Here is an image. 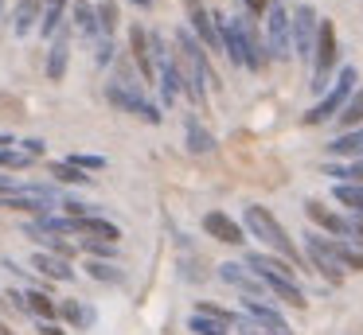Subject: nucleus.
I'll return each instance as SVG.
<instances>
[{
  "label": "nucleus",
  "mask_w": 363,
  "mask_h": 335,
  "mask_svg": "<svg viewBox=\"0 0 363 335\" xmlns=\"http://www.w3.org/2000/svg\"><path fill=\"white\" fill-rule=\"evenodd\" d=\"M242 222H246V230H250L254 238H262V242H266V246L274 249L277 257H285V261L301 265V249L289 242V234H285V226L277 222V218L269 215L266 207H254V203H250V207L242 210Z\"/></svg>",
  "instance_id": "obj_2"
},
{
  "label": "nucleus",
  "mask_w": 363,
  "mask_h": 335,
  "mask_svg": "<svg viewBox=\"0 0 363 335\" xmlns=\"http://www.w3.org/2000/svg\"><path fill=\"white\" fill-rule=\"evenodd\" d=\"M20 148H24V152L32 156V160H35V156H43V152H48V144H43L40 137H32V140H20Z\"/></svg>",
  "instance_id": "obj_42"
},
{
  "label": "nucleus",
  "mask_w": 363,
  "mask_h": 335,
  "mask_svg": "<svg viewBox=\"0 0 363 335\" xmlns=\"http://www.w3.org/2000/svg\"><path fill=\"white\" fill-rule=\"evenodd\" d=\"M71 28L82 31L86 39H102V23H98V8L90 4V0H74L71 4Z\"/></svg>",
  "instance_id": "obj_18"
},
{
  "label": "nucleus",
  "mask_w": 363,
  "mask_h": 335,
  "mask_svg": "<svg viewBox=\"0 0 363 335\" xmlns=\"http://www.w3.org/2000/svg\"><path fill=\"white\" fill-rule=\"evenodd\" d=\"M0 335H16V331H12V327H9V324H0Z\"/></svg>",
  "instance_id": "obj_47"
},
{
  "label": "nucleus",
  "mask_w": 363,
  "mask_h": 335,
  "mask_svg": "<svg viewBox=\"0 0 363 335\" xmlns=\"http://www.w3.org/2000/svg\"><path fill=\"white\" fill-rule=\"evenodd\" d=\"M129 47H133V62H137V70H141V78H145V82H157V62H152L149 31H145L141 23L129 28Z\"/></svg>",
  "instance_id": "obj_13"
},
{
  "label": "nucleus",
  "mask_w": 363,
  "mask_h": 335,
  "mask_svg": "<svg viewBox=\"0 0 363 335\" xmlns=\"http://www.w3.org/2000/svg\"><path fill=\"white\" fill-rule=\"evenodd\" d=\"M238 331H242V335H266V331H262L258 324H254V319H246V316L238 319Z\"/></svg>",
  "instance_id": "obj_44"
},
{
  "label": "nucleus",
  "mask_w": 363,
  "mask_h": 335,
  "mask_svg": "<svg viewBox=\"0 0 363 335\" xmlns=\"http://www.w3.org/2000/svg\"><path fill=\"white\" fill-rule=\"evenodd\" d=\"M196 316H207V319H215V324H223V327H238V312H227V308H219V304H211V300H199L196 304Z\"/></svg>",
  "instance_id": "obj_30"
},
{
  "label": "nucleus",
  "mask_w": 363,
  "mask_h": 335,
  "mask_svg": "<svg viewBox=\"0 0 363 335\" xmlns=\"http://www.w3.org/2000/svg\"><path fill=\"white\" fill-rule=\"evenodd\" d=\"M215 23H219V35H223V51H227V59L235 62V67L254 70V55H250V12L235 16V20L215 16Z\"/></svg>",
  "instance_id": "obj_5"
},
{
  "label": "nucleus",
  "mask_w": 363,
  "mask_h": 335,
  "mask_svg": "<svg viewBox=\"0 0 363 335\" xmlns=\"http://www.w3.org/2000/svg\"><path fill=\"white\" fill-rule=\"evenodd\" d=\"M86 273L94 280H106V285H121V280H125V273H121L118 265H113V261H98V257H94V261H86Z\"/></svg>",
  "instance_id": "obj_32"
},
{
  "label": "nucleus",
  "mask_w": 363,
  "mask_h": 335,
  "mask_svg": "<svg viewBox=\"0 0 363 335\" xmlns=\"http://www.w3.org/2000/svg\"><path fill=\"white\" fill-rule=\"evenodd\" d=\"M79 234L82 238H98V242H113V246L121 242V226L110 222V218H98V215L79 218Z\"/></svg>",
  "instance_id": "obj_20"
},
{
  "label": "nucleus",
  "mask_w": 363,
  "mask_h": 335,
  "mask_svg": "<svg viewBox=\"0 0 363 335\" xmlns=\"http://www.w3.org/2000/svg\"><path fill=\"white\" fill-rule=\"evenodd\" d=\"M67 8H71V0H43V20H40V35L43 39L59 35V28L67 23Z\"/></svg>",
  "instance_id": "obj_23"
},
{
  "label": "nucleus",
  "mask_w": 363,
  "mask_h": 335,
  "mask_svg": "<svg viewBox=\"0 0 363 335\" xmlns=\"http://www.w3.org/2000/svg\"><path fill=\"white\" fill-rule=\"evenodd\" d=\"M4 4H9V0H0V16H4Z\"/></svg>",
  "instance_id": "obj_49"
},
{
  "label": "nucleus",
  "mask_w": 363,
  "mask_h": 335,
  "mask_svg": "<svg viewBox=\"0 0 363 335\" xmlns=\"http://www.w3.org/2000/svg\"><path fill=\"white\" fill-rule=\"evenodd\" d=\"M110 59H113V39L102 35V39H98V67H106Z\"/></svg>",
  "instance_id": "obj_41"
},
{
  "label": "nucleus",
  "mask_w": 363,
  "mask_h": 335,
  "mask_svg": "<svg viewBox=\"0 0 363 335\" xmlns=\"http://www.w3.org/2000/svg\"><path fill=\"white\" fill-rule=\"evenodd\" d=\"M188 148L191 152H211L215 148V137L199 125V117H188Z\"/></svg>",
  "instance_id": "obj_31"
},
{
  "label": "nucleus",
  "mask_w": 363,
  "mask_h": 335,
  "mask_svg": "<svg viewBox=\"0 0 363 335\" xmlns=\"http://www.w3.org/2000/svg\"><path fill=\"white\" fill-rule=\"evenodd\" d=\"M59 316H63V319H71L74 327L94 324V308H82L79 300H63V304H59Z\"/></svg>",
  "instance_id": "obj_33"
},
{
  "label": "nucleus",
  "mask_w": 363,
  "mask_h": 335,
  "mask_svg": "<svg viewBox=\"0 0 363 335\" xmlns=\"http://www.w3.org/2000/svg\"><path fill=\"white\" fill-rule=\"evenodd\" d=\"M188 20L196 39L207 47V51H223V35H219V23H215V12H207L203 0H188Z\"/></svg>",
  "instance_id": "obj_10"
},
{
  "label": "nucleus",
  "mask_w": 363,
  "mask_h": 335,
  "mask_svg": "<svg viewBox=\"0 0 363 335\" xmlns=\"http://www.w3.org/2000/svg\"><path fill=\"white\" fill-rule=\"evenodd\" d=\"M32 265L43 273V277H51V280H74V269H71V261H63V257L48 254V249H40V254L32 257Z\"/></svg>",
  "instance_id": "obj_24"
},
{
  "label": "nucleus",
  "mask_w": 363,
  "mask_h": 335,
  "mask_svg": "<svg viewBox=\"0 0 363 335\" xmlns=\"http://www.w3.org/2000/svg\"><path fill=\"white\" fill-rule=\"evenodd\" d=\"M332 254H336V261L344 265V269L363 273V249L359 246H352V242H344V238H332Z\"/></svg>",
  "instance_id": "obj_26"
},
{
  "label": "nucleus",
  "mask_w": 363,
  "mask_h": 335,
  "mask_svg": "<svg viewBox=\"0 0 363 335\" xmlns=\"http://www.w3.org/2000/svg\"><path fill=\"white\" fill-rule=\"evenodd\" d=\"M176 93H184V74H180V62H168V67H160V98H164V106H176Z\"/></svg>",
  "instance_id": "obj_25"
},
{
  "label": "nucleus",
  "mask_w": 363,
  "mask_h": 335,
  "mask_svg": "<svg viewBox=\"0 0 363 335\" xmlns=\"http://www.w3.org/2000/svg\"><path fill=\"white\" fill-rule=\"evenodd\" d=\"M305 257L320 269V277H328L332 285H340L344 280V265L336 261V254H332V238H324V234H305Z\"/></svg>",
  "instance_id": "obj_8"
},
{
  "label": "nucleus",
  "mask_w": 363,
  "mask_h": 335,
  "mask_svg": "<svg viewBox=\"0 0 363 335\" xmlns=\"http://www.w3.org/2000/svg\"><path fill=\"white\" fill-rule=\"evenodd\" d=\"M51 176H55L59 183H90V176L82 168H74L71 160H55L51 164Z\"/></svg>",
  "instance_id": "obj_34"
},
{
  "label": "nucleus",
  "mask_w": 363,
  "mask_h": 335,
  "mask_svg": "<svg viewBox=\"0 0 363 335\" xmlns=\"http://www.w3.org/2000/svg\"><path fill=\"white\" fill-rule=\"evenodd\" d=\"M355 82H359L355 67H344V70H340V78H336V86H332V90L305 113V125H324V121H332V117L344 113V106L352 101V93H355Z\"/></svg>",
  "instance_id": "obj_4"
},
{
  "label": "nucleus",
  "mask_w": 363,
  "mask_h": 335,
  "mask_svg": "<svg viewBox=\"0 0 363 335\" xmlns=\"http://www.w3.org/2000/svg\"><path fill=\"white\" fill-rule=\"evenodd\" d=\"M347 242H355V246L363 249V215L347 218Z\"/></svg>",
  "instance_id": "obj_40"
},
{
  "label": "nucleus",
  "mask_w": 363,
  "mask_h": 335,
  "mask_svg": "<svg viewBox=\"0 0 363 335\" xmlns=\"http://www.w3.org/2000/svg\"><path fill=\"white\" fill-rule=\"evenodd\" d=\"M242 4H246V12H250L254 20H258V16H266V12H269V4H274V0H242Z\"/></svg>",
  "instance_id": "obj_43"
},
{
  "label": "nucleus",
  "mask_w": 363,
  "mask_h": 335,
  "mask_svg": "<svg viewBox=\"0 0 363 335\" xmlns=\"http://www.w3.org/2000/svg\"><path fill=\"white\" fill-rule=\"evenodd\" d=\"M40 335H63V327H55V324H40Z\"/></svg>",
  "instance_id": "obj_46"
},
{
  "label": "nucleus",
  "mask_w": 363,
  "mask_h": 335,
  "mask_svg": "<svg viewBox=\"0 0 363 335\" xmlns=\"http://www.w3.org/2000/svg\"><path fill=\"white\" fill-rule=\"evenodd\" d=\"M246 269H254L258 277L269 273V277H281V280H297V265L285 261V257H269V254H246Z\"/></svg>",
  "instance_id": "obj_15"
},
{
  "label": "nucleus",
  "mask_w": 363,
  "mask_h": 335,
  "mask_svg": "<svg viewBox=\"0 0 363 335\" xmlns=\"http://www.w3.org/2000/svg\"><path fill=\"white\" fill-rule=\"evenodd\" d=\"M24 300H28V312H32V316H40L43 324H55V316H59V304L51 300L48 293H24Z\"/></svg>",
  "instance_id": "obj_27"
},
{
  "label": "nucleus",
  "mask_w": 363,
  "mask_h": 335,
  "mask_svg": "<svg viewBox=\"0 0 363 335\" xmlns=\"http://www.w3.org/2000/svg\"><path fill=\"white\" fill-rule=\"evenodd\" d=\"M262 285H266V293H274L281 304H293V308H305V293H301L297 280H281V277H269V273H262Z\"/></svg>",
  "instance_id": "obj_22"
},
{
  "label": "nucleus",
  "mask_w": 363,
  "mask_h": 335,
  "mask_svg": "<svg viewBox=\"0 0 363 335\" xmlns=\"http://www.w3.org/2000/svg\"><path fill=\"white\" fill-rule=\"evenodd\" d=\"M43 20V0H16L12 8V31L16 35H28L32 28H40Z\"/></svg>",
  "instance_id": "obj_19"
},
{
  "label": "nucleus",
  "mask_w": 363,
  "mask_h": 335,
  "mask_svg": "<svg viewBox=\"0 0 363 335\" xmlns=\"http://www.w3.org/2000/svg\"><path fill=\"white\" fill-rule=\"evenodd\" d=\"M219 277L227 280V285L242 288L246 296H258L262 288H266V285H262V277H258V273H254V269H246V265H238V261H223V265H219Z\"/></svg>",
  "instance_id": "obj_14"
},
{
  "label": "nucleus",
  "mask_w": 363,
  "mask_h": 335,
  "mask_svg": "<svg viewBox=\"0 0 363 335\" xmlns=\"http://www.w3.org/2000/svg\"><path fill=\"white\" fill-rule=\"evenodd\" d=\"M82 249H86V254H94L98 261H110V257L118 254V246H113V242H98V238H82Z\"/></svg>",
  "instance_id": "obj_37"
},
{
  "label": "nucleus",
  "mask_w": 363,
  "mask_h": 335,
  "mask_svg": "<svg viewBox=\"0 0 363 335\" xmlns=\"http://www.w3.org/2000/svg\"><path fill=\"white\" fill-rule=\"evenodd\" d=\"M242 308H246V316H250L254 324L262 327V331H269V335H293V331H289V324L281 319V312H277L274 304H262L258 296H246Z\"/></svg>",
  "instance_id": "obj_12"
},
{
  "label": "nucleus",
  "mask_w": 363,
  "mask_h": 335,
  "mask_svg": "<svg viewBox=\"0 0 363 335\" xmlns=\"http://www.w3.org/2000/svg\"><path fill=\"white\" fill-rule=\"evenodd\" d=\"M336 121H340V129H344V132L363 129V90H355V93H352V101L344 106V113H340Z\"/></svg>",
  "instance_id": "obj_29"
},
{
  "label": "nucleus",
  "mask_w": 363,
  "mask_h": 335,
  "mask_svg": "<svg viewBox=\"0 0 363 335\" xmlns=\"http://www.w3.org/2000/svg\"><path fill=\"white\" fill-rule=\"evenodd\" d=\"M347 171H352V183H363V160H355Z\"/></svg>",
  "instance_id": "obj_45"
},
{
  "label": "nucleus",
  "mask_w": 363,
  "mask_h": 335,
  "mask_svg": "<svg viewBox=\"0 0 363 335\" xmlns=\"http://www.w3.org/2000/svg\"><path fill=\"white\" fill-rule=\"evenodd\" d=\"M266 51L274 62H289L293 59V16L281 0H274L266 12Z\"/></svg>",
  "instance_id": "obj_6"
},
{
  "label": "nucleus",
  "mask_w": 363,
  "mask_h": 335,
  "mask_svg": "<svg viewBox=\"0 0 363 335\" xmlns=\"http://www.w3.org/2000/svg\"><path fill=\"white\" fill-rule=\"evenodd\" d=\"M98 23H102V35H113V28H118V4L113 0H98Z\"/></svg>",
  "instance_id": "obj_35"
},
{
  "label": "nucleus",
  "mask_w": 363,
  "mask_h": 335,
  "mask_svg": "<svg viewBox=\"0 0 363 335\" xmlns=\"http://www.w3.org/2000/svg\"><path fill=\"white\" fill-rule=\"evenodd\" d=\"M316 31H320V16H316V8L313 4H297V12H293V55L313 59Z\"/></svg>",
  "instance_id": "obj_9"
},
{
  "label": "nucleus",
  "mask_w": 363,
  "mask_h": 335,
  "mask_svg": "<svg viewBox=\"0 0 363 335\" xmlns=\"http://www.w3.org/2000/svg\"><path fill=\"white\" fill-rule=\"evenodd\" d=\"M71 164H74V168H82V171H102V168H106V156L74 152V156H71Z\"/></svg>",
  "instance_id": "obj_39"
},
{
  "label": "nucleus",
  "mask_w": 363,
  "mask_h": 335,
  "mask_svg": "<svg viewBox=\"0 0 363 335\" xmlns=\"http://www.w3.org/2000/svg\"><path fill=\"white\" fill-rule=\"evenodd\" d=\"M305 210H308V218H313L316 226H324V230H328V238H347V218L336 215L332 207H324L320 199H308Z\"/></svg>",
  "instance_id": "obj_16"
},
{
  "label": "nucleus",
  "mask_w": 363,
  "mask_h": 335,
  "mask_svg": "<svg viewBox=\"0 0 363 335\" xmlns=\"http://www.w3.org/2000/svg\"><path fill=\"white\" fill-rule=\"evenodd\" d=\"M106 98H110L118 109H125V113L141 117V121H149V125H160V121H164V113H160V109L152 106L149 98H145L141 82H137V78H129V74L110 78V82H106Z\"/></svg>",
  "instance_id": "obj_3"
},
{
  "label": "nucleus",
  "mask_w": 363,
  "mask_h": 335,
  "mask_svg": "<svg viewBox=\"0 0 363 335\" xmlns=\"http://www.w3.org/2000/svg\"><path fill=\"white\" fill-rule=\"evenodd\" d=\"M332 199L340 207H352L355 215H363V183H336L332 187Z\"/></svg>",
  "instance_id": "obj_28"
},
{
  "label": "nucleus",
  "mask_w": 363,
  "mask_h": 335,
  "mask_svg": "<svg viewBox=\"0 0 363 335\" xmlns=\"http://www.w3.org/2000/svg\"><path fill=\"white\" fill-rule=\"evenodd\" d=\"M32 164V156L24 152V148H0V168H28Z\"/></svg>",
  "instance_id": "obj_36"
},
{
  "label": "nucleus",
  "mask_w": 363,
  "mask_h": 335,
  "mask_svg": "<svg viewBox=\"0 0 363 335\" xmlns=\"http://www.w3.org/2000/svg\"><path fill=\"white\" fill-rule=\"evenodd\" d=\"M203 230H207V238L223 242V246H242V242H246V230L230 215H223V210H207V215H203Z\"/></svg>",
  "instance_id": "obj_11"
},
{
  "label": "nucleus",
  "mask_w": 363,
  "mask_h": 335,
  "mask_svg": "<svg viewBox=\"0 0 363 335\" xmlns=\"http://www.w3.org/2000/svg\"><path fill=\"white\" fill-rule=\"evenodd\" d=\"M176 47H180V74H184V93H188L196 106H203L207 101V82H215L211 78V67H207V47L199 43L196 35H191L188 28L176 31Z\"/></svg>",
  "instance_id": "obj_1"
},
{
  "label": "nucleus",
  "mask_w": 363,
  "mask_h": 335,
  "mask_svg": "<svg viewBox=\"0 0 363 335\" xmlns=\"http://www.w3.org/2000/svg\"><path fill=\"white\" fill-rule=\"evenodd\" d=\"M67 59H71V31H67V23H63L59 35L51 39V55H48V78H51V82H63Z\"/></svg>",
  "instance_id": "obj_17"
},
{
  "label": "nucleus",
  "mask_w": 363,
  "mask_h": 335,
  "mask_svg": "<svg viewBox=\"0 0 363 335\" xmlns=\"http://www.w3.org/2000/svg\"><path fill=\"white\" fill-rule=\"evenodd\" d=\"M340 59V47H336V28L332 20H320V31H316V47H313V90H324L328 86V74Z\"/></svg>",
  "instance_id": "obj_7"
},
{
  "label": "nucleus",
  "mask_w": 363,
  "mask_h": 335,
  "mask_svg": "<svg viewBox=\"0 0 363 335\" xmlns=\"http://www.w3.org/2000/svg\"><path fill=\"white\" fill-rule=\"evenodd\" d=\"M191 331L196 335H227V327L223 324H215V319H207V316H191Z\"/></svg>",
  "instance_id": "obj_38"
},
{
  "label": "nucleus",
  "mask_w": 363,
  "mask_h": 335,
  "mask_svg": "<svg viewBox=\"0 0 363 335\" xmlns=\"http://www.w3.org/2000/svg\"><path fill=\"white\" fill-rule=\"evenodd\" d=\"M133 4H137V8H149V4H152V0H133Z\"/></svg>",
  "instance_id": "obj_48"
},
{
  "label": "nucleus",
  "mask_w": 363,
  "mask_h": 335,
  "mask_svg": "<svg viewBox=\"0 0 363 335\" xmlns=\"http://www.w3.org/2000/svg\"><path fill=\"white\" fill-rule=\"evenodd\" d=\"M328 156H336V160H363V129L332 137L328 140Z\"/></svg>",
  "instance_id": "obj_21"
}]
</instances>
